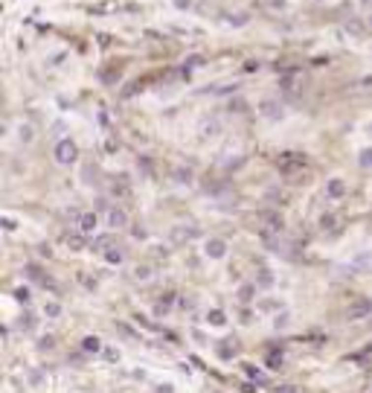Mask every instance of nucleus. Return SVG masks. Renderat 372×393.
Listing matches in <instances>:
<instances>
[{
	"instance_id": "nucleus-1",
	"label": "nucleus",
	"mask_w": 372,
	"mask_h": 393,
	"mask_svg": "<svg viewBox=\"0 0 372 393\" xmlns=\"http://www.w3.org/2000/svg\"><path fill=\"white\" fill-rule=\"evenodd\" d=\"M76 155H79V152H76V143H73V140H62V143L56 146V161H59V164H73Z\"/></svg>"
},
{
	"instance_id": "nucleus-2",
	"label": "nucleus",
	"mask_w": 372,
	"mask_h": 393,
	"mask_svg": "<svg viewBox=\"0 0 372 393\" xmlns=\"http://www.w3.org/2000/svg\"><path fill=\"white\" fill-rule=\"evenodd\" d=\"M207 251H213V257H221L224 254V242H218V239L207 242Z\"/></svg>"
},
{
	"instance_id": "nucleus-3",
	"label": "nucleus",
	"mask_w": 372,
	"mask_h": 393,
	"mask_svg": "<svg viewBox=\"0 0 372 393\" xmlns=\"http://www.w3.org/2000/svg\"><path fill=\"white\" fill-rule=\"evenodd\" d=\"M111 225H114V228H123V225H125V213H120V210H111Z\"/></svg>"
},
{
	"instance_id": "nucleus-4",
	"label": "nucleus",
	"mask_w": 372,
	"mask_h": 393,
	"mask_svg": "<svg viewBox=\"0 0 372 393\" xmlns=\"http://www.w3.org/2000/svg\"><path fill=\"white\" fill-rule=\"evenodd\" d=\"M370 309H372V303L367 300V303H358V306H355L349 315H352V318H358V315H364V312H370Z\"/></svg>"
},
{
	"instance_id": "nucleus-5",
	"label": "nucleus",
	"mask_w": 372,
	"mask_h": 393,
	"mask_svg": "<svg viewBox=\"0 0 372 393\" xmlns=\"http://www.w3.org/2000/svg\"><path fill=\"white\" fill-rule=\"evenodd\" d=\"M93 228H96V216H85V219H82V230L91 233Z\"/></svg>"
},
{
	"instance_id": "nucleus-6",
	"label": "nucleus",
	"mask_w": 372,
	"mask_h": 393,
	"mask_svg": "<svg viewBox=\"0 0 372 393\" xmlns=\"http://www.w3.org/2000/svg\"><path fill=\"white\" fill-rule=\"evenodd\" d=\"M262 111H265L268 117H277V114H279V108L274 105V102H262Z\"/></svg>"
},
{
	"instance_id": "nucleus-7",
	"label": "nucleus",
	"mask_w": 372,
	"mask_h": 393,
	"mask_svg": "<svg viewBox=\"0 0 372 393\" xmlns=\"http://www.w3.org/2000/svg\"><path fill=\"white\" fill-rule=\"evenodd\" d=\"M329 193H332V196H343V187H341V181H332Z\"/></svg>"
},
{
	"instance_id": "nucleus-8",
	"label": "nucleus",
	"mask_w": 372,
	"mask_h": 393,
	"mask_svg": "<svg viewBox=\"0 0 372 393\" xmlns=\"http://www.w3.org/2000/svg\"><path fill=\"white\" fill-rule=\"evenodd\" d=\"M85 347H88V350H99V341H96V338H88Z\"/></svg>"
},
{
	"instance_id": "nucleus-9",
	"label": "nucleus",
	"mask_w": 372,
	"mask_h": 393,
	"mask_svg": "<svg viewBox=\"0 0 372 393\" xmlns=\"http://www.w3.org/2000/svg\"><path fill=\"white\" fill-rule=\"evenodd\" d=\"M364 164H367V166L372 164V152H364Z\"/></svg>"
}]
</instances>
